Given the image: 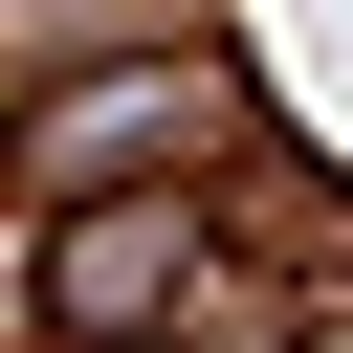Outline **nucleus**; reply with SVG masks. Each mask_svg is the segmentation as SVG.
Listing matches in <instances>:
<instances>
[{
    "label": "nucleus",
    "mask_w": 353,
    "mask_h": 353,
    "mask_svg": "<svg viewBox=\"0 0 353 353\" xmlns=\"http://www.w3.org/2000/svg\"><path fill=\"white\" fill-rule=\"evenodd\" d=\"M176 265H199V221H176V199H132V221H88V243L44 265V309H66V331H132Z\"/></svg>",
    "instance_id": "1"
},
{
    "label": "nucleus",
    "mask_w": 353,
    "mask_h": 353,
    "mask_svg": "<svg viewBox=\"0 0 353 353\" xmlns=\"http://www.w3.org/2000/svg\"><path fill=\"white\" fill-rule=\"evenodd\" d=\"M221 88L199 66H132V88H88V110H44V176H88V154H154V132H199Z\"/></svg>",
    "instance_id": "2"
},
{
    "label": "nucleus",
    "mask_w": 353,
    "mask_h": 353,
    "mask_svg": "<svg viewBox=\"0 0 353 353\" xmlns=\"http://www.w3.org/2000/svg\"><path fill=\"white\" fill-rule=\"evenodd\" d=\"M309 353H353V309H331V331H309Z\"/></svg>",
    "instance_id": "3"
}]
</instances>
